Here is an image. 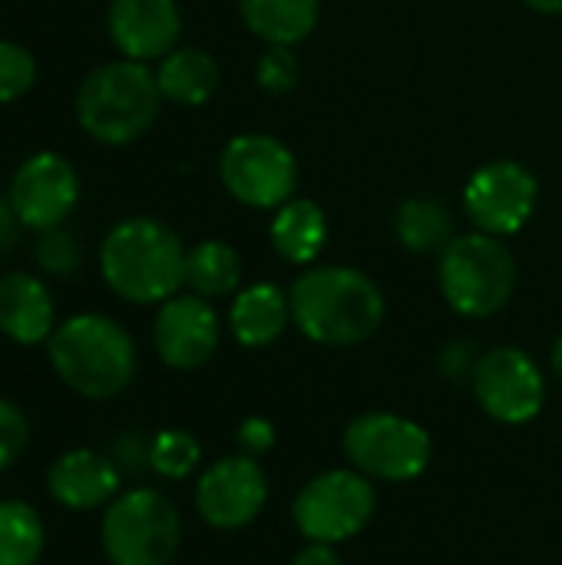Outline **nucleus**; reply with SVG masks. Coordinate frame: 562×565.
<instances>
[{
    "label": "nucleus",
    "instance_id": "nucleus-19",
    "mask_svg": "<svg viewBox=\"0 0 562 565\" xmlns=\"http://www.w3.org/2000/svg\"><path fill=\"white\" fill-rule=\"evenodd\" d=\"M275 255L288 265H311L328 242V218L315 199H288L275 209L268 225Z\"/></svg>",
    "mask_w": 562,
    "mask_h": 565
},
{
    "label": "nucleus",
    "instance_id": "nucleus-26",
    "mask_svg": "<svg viewBox=\"0 0 562 565\" xmlns=\"http://www.w3.org/2000/svg\"><path fill=\"white\" fill-rule=\"evenodd\" d=\"M298 76H301V63L295 56V46H268L255 63V83L272 96L291 93L298 86Z\"/></svg>",
    "mask_w": 562,
    "mask_h": 565
},
{
    "label": "nucleus",
    "instance_id": "nucleus-6",
    "mask_svg": "<svg viewBox=\"0 0 562 565\" xmlns=\"http://www.w3.org/2000/svg\"><path fill=\"white\" fill-rule=\"evenodd\" d=\"M341 450L358 473L381 483H411L431 467L434 457L431 434L417 420L391 411L358 414L344 427Z\"/></svg>",
    "mask_w": 562,
    "mask_h": 565
},
{
    "label": "nucleus",
    "instance_id": "nucleus-11",
    "mask_svg": "<svg viewBox=\"0 0 562 565\" xmlns=\"http://www.w3.org/2000/svg\"><path fill=\"white\" fill-rule=\"evenodd\" d=\"M540 182L517 159H494L474 169L464 185V212L477 225V232L510 238L517 235L537 212Z\"/></svg>",
    "mask_w": 562,
    "mask_h": 565
},
{
    "label": "nucleus",
    "instance_id": "nucleus-20",
    "mask_svg": "<svg viewBox=\"0 0 562 565\" xmlns=\"http://www.w3.org/2000/svg\"><path fill=\"white\" fill-rule=\"evenodd\" d=\"M238 13L268 46H298L318 26L321 0H238Z\"/></svg>",
    "mask_w": 562,
    "mask_h": 565
},
{
    "label": "nucleus",
    "instance_id": "nucleus-10",
    "mask_svg": "<svg viewBox=\"0 0 562 565\" xmlns=\"http://www.w3.org/2000/svg\"><path fill=\"white\" fill-rule=\"evenodd\" d=\"M480 411L507 427H523L540 417L547 404V377L540 364L520 348H494L477 358L470 374Z\"/></svg>",
    "mask_w": 562,
    "mask_h": 565
},
{
    "label": "nucleus",
    "instance_id": "nucleus-29",
    "mask_svg": "<svg viewBox=\"0 0 562 565\" xmlns=\"http://www.w3.org/2000/svg\"><path fill=\"white\" fill-rule=\"evenodd\" d=\"M26 440H30V424H26L23 411L0 397V473L10 463H17V457L23 454Z\"/></svg>",
    "mask_w": 562,
    "mask_h": 565
},
{
    "label": "nucleus",
    "instance_id": "nucleus-21",
    "mask_svg": "<svg viewBox=\"0 0 562 565\" xmlns=\"http://www.w3.org/2000/svg\"><path fill=\"white\" fill-rule=\"evenodd\" d=\"M156 86L176 106H202L219 89V63L199 46H176L159 60Z\"/></svg>",
    "mask_w": 562,
    "mask_h": 565
},
{
    "label": "nucleus",
    "instance_id": "nucleus-33",
    "mask_svg": "<svg viewBox=\"0 0 562 565\" xmlns=\"http://www.w3.org/2000/svg\"><path fill=\"white\" fill-rule=\"evenodd\" d=\"M291 565H341V556L331 543H308L295 553Z\"/></svg>",
    "mask_w": 562,
    "mask_h": 565
},
{
    "label": "nucleus",
    "instance_id": "nucleus-17",
    "mask_svg": "<svg viewBox=\"0 0 562 565\" xmlns=\"http://www.w3.org/2000/svg\"><path fill=\"white\" fill-rule=\"evenodd\" d=\"M53 298L46 291V285L26 271H10L0 278V331L23 344H43L50 341L53 328Z\"/></svg>",
    "mask_w": 562,
    "mask_h": 565
},
{
    "label": "nucleus",
    "instance_id": "nucleus-22",
    "mask_svg": "<svg viewBox=\"0 0 562 565\" xmlns=\"http://www.w3.org/2000/svg\"><path fill=\"white\" fill-rule=\"evenodd\" d=\"M394 235L414 255L444 252L457 238L450 209L441 199H431V195H417V199H407V202L397 205Z\"/></svg>",
    "mask_w": 562,
    "mask_h": 565
},
{
    "label": "nucleus",
    "instance_id": "nucleus-13",
    "mask_svg": "<svg viewBox=\"0 0 562 565\" xmlns=\"http://www.w3.org/2000/svg\"><path fill=\"white\" fill-rule=\"evenodd\" d=\"M7 199L23 228L30 232L60 228L79 199L76 169L60 152H36L17 166Z\"/></svg>",
    "mask_w": 562,
    "mask_h": 565
},
{
    "label": "nucleus",
    "instance_id": "nucleus-1",
    "mask_svg": "<svg viewBox=\"0 0 562 565\" xmlns=\"http://www.w3.org/2000/svg\"><path fill=\"white\" fill-rule=\"evenodd\" d=\"M295 328L325 348H354L384 324V295L358 268L311 265L288 288Z\"/></svg>",
    "mask_w": 562,
    "mask_h": 565
},
{
    "label": "nucleus",
    "instance_id": "nucleus-12",
    "mask_svg": "<svg viewBox=\"0 0 562 565\" xmlns=\"http://www.w3.org/2000/svg\"><path fill=\"white\" fill-rule=\"evenodd\" d=\"M268 503V473L255 457L232 454L215 460L195 483V510L212 530H242Z\"/></svg>",
    "mask_w": 562,
    "mask_h": 565
},
{
    "label": "nucleus",
    "instance_id": "nucleus-7",
    "mask_svg": "<svg viewBox=\"0 0 562 565\" xmlns=\"http://www.w3.org/2000/svg\"><path fill=\"white\" fill-rule=\"evenodd\" d=\"M179 536V510L146 487L119 493L99 523L103 553L113 565H169Z\"/></svg>",
    "mask_w": 562,
    "mask_h": 565
},
{
    "label": "nucleus",
    "instance_id": "nucleus-16",
    "mask_svg": "<svg viewBox=\"0 0 562 565\" xmlns=\"http://www.w3.org/2000/svg\"><path fill=\"white\" fill-rule=\"evenodd\" d=\"M46 490L60 507L86 513L119 497V467L96 450H70L53 460Z\"/></svg>",
    "mask_w": 562,
    "mask_h": 565
},
{
    "label": "nucleus",
    "instance_id": "nucleus-15",
    "mask_svg": "<svg viewBox=\"0 0 562 565\" xmlns=\"http://www.w3.org/2000/svg\"><path fill=\"white\" fill-rule=\"evenodd\" d=\"M106 23L116 50L139 63L172 53L182 33V13L176 0H113Z\"/></svg>",
    "mask_w": 562,
    "mask_h": 565
},
{
    "label": "nucleus",
    "instance_id": "nucleus-32",
    "mask_svg": "<svg viewBox=\"0 0 562 565\" xmlns=\"http://www.w3.org/2000/svg\"><path fill=\"white\" fill-rule=\"evenodd\" d=\"M116 467H126V470H136L139 460L149 463V444L139 440V434H126L119 444H116Z\"/></svg>",
    "mask_w": 562,
    "mask_h": 565
},
{
    "label": "nucleus",
    "instance_id": "nucleus-31",
    "mask_svg": "<svg viewBox=\"0 0 562 565\" xmlns=\"http://www.w3.org/2000/svg\"><path fill=\"white\" fill-rule=\"evenodd\" d=\"M441 367H444V374H447V377H464L467 371L474 374V367H477L474 348H470L467 341H454V344L444 351V358H441Z\"/></svg>",
    "mask_w": 562,
    "mask_h": 565
},
{
    "label": "nucleus",
    "instance_id": "nucleus-24",
    "mask_svg": "<svg viewBox=\"0 0 562 565\" xmlns=\"http://www.w3.org/2000/svg\"><path fill=\"white\" fill-rule=\"evenodd\" d=\"M43 520L30 503H0V565H36L43 556Z\"/></svg>",
    "mask_w": 562,
    "mask_h": 565
},
{
    "label": "nucleus",
    "instance_id": "nucleus-18",
    "mask_svg": "<svg viewBox=\"0 0 562 565\" xmlns=\"http://www.w3.org/2000/svg\"><path fill=\"white\" fill-rule=\"evenodd\" d=\"M291 324V298L272 281H255L242 291H235L229 308V331L232 338L248 348H268L275 344Z\"/></svg>",
    "mask_w": 562,
    "mask_h": 565
},
{
    "label": "nucleus",
    "instance_id": "nucleus-25",
    "mask_svg": "<svg viewBox=\"0 0 562 565\" xmlns=\"http://www.w3.org/2000/svg\"><path fill=\"white\" fill-rule=\"evenodd\" d=\"M202 463V447L189 430H159L149 440V467L166 480H185Z\"/></svg>",
    "mask_w": 562,
    "mask_h": 565
},
{
    "label": "nucleus",
    "instance_id": "nucleus-30",
    "mask_svg": "<svg viewBox=\"0 0 562 565\" xmlns=\"http://www.w3.org/2000/svg\"><path fill=\"white\" fill-rule=\"evenodd\" d=\"M235 444H238V454L262 460L275 447V424L268 417H245L235 430Z\"/></svg>",
    "mask_w": 562,
    "mask_h": 565
},
{
    "label": "nucleus",
    "instance_id": "nucleus-3",
    "mask_svg": "<svg viewBox=\"0 0 562 565\" xmlns=\"http://www.w3.org/2000/svg\"><path fill=\"white\" fill-rule=\"evenodd\" d=\"M46 358L56 377L89 401H109L136 377V344L106 315H73L63 321L46 341Z\"/></svg>",
    "mask_w": 562,
    "mask_h": 565
},
{
    "label": "nucleus",
    "instance_id": "nucleus-27",
    "mask_svg": "<svg viewBox=\"0 0 562 565\" xmlns=\"http://www.w3.org/2000/svg\"><path fill=\"white\" fill-rule=\"evenodd\" d=\"M36 79V60L26 46L0 40V103L20 99Z\"/></svg>",
    "mask_w": 562,
    "mask_h": 565
},
{
    "label": "nucleus",
    "instance_id": "nucleus-4",
    "mask_svg": "<svg viewBox=\"0 0 562 565\" xmlns=\"http://www.w3.org/2000/svg\"><path fill=\"white\" fill-rule=\"evenodd\" d=\"M162 93L156 73L139 60H113L96 66L76 93V119L86 136L103 146L136 142L159 116Z\"/></svg>",
    "mask_w": 562,
    "mask_h": 565
},
{
    "label": "nucleus",
    "instance_id": "nucleus-8",
    "mask_svg": "<svg viewBox=\"0 0 562 565\" xmlns=\"http://www.w3.org/2000/svg\"><path fill=\"white\" fill-rule=\"evenodd\" d=\"M374 513H378L374 483L354 467L325 470L311 477L291 503V520L298 533L308 543H331V546L364 533Z\"/></svg>",
    "mask_w": 562,
    "mask_h": 565
},
{
    "label": "nucleus",
    "instance_id": "nucleus-9",
    "mask_svg": "<svg viewBox=\"0 0 562 565\" xmlns=\"http://www.w3.org/2000/svg\"><path fill=\"white\" fill-rule=\"evenodd\" d=\"M219 179L235 202L248 209H278L295 199L298 159L268 132H242L225 142L219 156Z\"/></svg>",
    "mask_w": 562,
    "mask_h": 565
},
{
    "label": "nucleus",
    "instance_id": "nucleus-14",
    "mask_svg": "<svg viewBox=\"0 0 562 565\" xmlns=\"http://www.w3.org/2000/svg\"><path fill=\"white\" fill-rule=\"evenodd\" d=\"M219 341H222V321L209 305V298L189 291L162 301L152 324V344L162 364L176 371H195L215 358Z\"/></svg>",
    "mask_w": 562,
    "mask_h": 565
},
{
    "label": "nucleus",
    "instance_id": "nucleus-34",
    "mask_svg": "<svg viewBox=\"0 0 562 565\" xmlns=\"http://www.w3.org/2000/svg\"><path fill=\"white\" fill-rule=\"evenodd\" d=\"M17 215H13V205H10V199H0V258L13 248V242H17Z\"/></svg>",
    "mask_w": 562,
    "mask_h": 565
},
{
    "label": "nucleus",
    "instance_id": "nucleus-5",
    "mask_svg": "<svg viewBox=\"0 0 562 565\" xmlns=\"http://www.w3.org/2000/svg\"><path fill=\"white\" fill-rule=\"evenodd\" d=\"M444 301L470 321L494 318L507 308L517 288V258L503 238L487 232L457 235L437 262Z\"/></svg>",
    "mask_w": 562,
    "mask_h": 565
},
{
    "label": "nucleus",
    "instance_id": "nucleus-35",
    "mask_svg": "<svg viewBox=\"0 0 562 565\" xmlns=\"http://www.w3.org/2000/svg\"><path fill=\"white\" fill-rule=\"evenodd\" d=\"M523 3L537 13H550V17L562 13V0H523Z\"/></svg>",
    "mask_w": 562,
    "mask_h": 565
},
{
    "label": "nucleus",
    "instance_id": "nucleus-23",
    "mask_svg": "<svg viewBox=\"0 0 562 565\" xmlns=\"http://www.w3.org/2000/svg\"><path fill=\"white\" fill-rule=\"evenodd\" d=\"M185 285L199 298H229L242 285V255L219 238H205L185 255Z\"/></svg>",
    "mask_w": 562,
    "mask_h": 565
},
{
    "label": "nucleus",
    "instance_id": "nucleus-2",
    "mask_svg": "<svg viewBox=\"0 0 562 565\" xmlns=\"http://www.w3.org/2000/svg\"><path fill=\"white\" fill-rule=\"evenodd\" d=\"M179 235L149 215L123 218L99 245V271L113 295L132 305H162L185 285Z\"/></svg>",
    "mask_w": 562,
    "mask_h": 565
},
{
    "label": "nucleus",
    "instance_id": "nucleus-36",
    "mask_svg": "<svg viewBox=\"0 0 562 565\" xmlns=\"http://www.w3.org/2000/svg\"><path fill=\"white\" fill-rule=\"evenodd\" d=\"M553 371L560 374V381H562V331H560V338H556V344H553Z\"/></svg>",
    "mask_w": 562,
    "mask_h": 565
},
{
    "label": "nucleus",
    "instance_id": "nucleus-28",
    "mask_svg": "<svg viewBox=\"0 0 562 565\" xmlns=\"http://www.w3.org/2000/svg\"><path fill=\"white\" fill-rule=\"evenodd\" d=\"M36 262L46 275L66 278L79 268L83 255H79V245L70 232L50 228V232H40V238H36Z\"/></svg>",
    "mask_w": 562,
    "mask_h": 565
}]
</instances>
